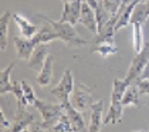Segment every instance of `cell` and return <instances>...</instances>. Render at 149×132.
<instances>
[{
  "mask_svg": "<svg viewBox=\"0 0 149 132\" xmlns=\"http://www.w3.org/2000/svg\"><path fill=\"white\" fill-rule=\"evenodd\" d=\"M81 7H82V1H81V0L64 1V10H63V16H61L60 22L70 23V24L75 26L77 23L80 22Z\"/></svg>",
  "mask_w": 149,
  "mask_h": 132,
  "instance_id": "cell-9",
  "label": "cell"
},
{
  "mask_svg": "<svg viewBox=\"0 0 149 132\" xmlns=\"http://www.w3.org/2000/svg\"><path fill=\"white\" fill-rule=\"evenodd\" d=\"M36 122L34 115L31 112H27L24 107H17L16 114H14V124L10 128L13 132H23L29 131V126Z\"/></svg>",
  "mask_w": 149,
  "mask_h": 132,
  "instance_id": "cell-8",
  "label": "cell"
},
{
  "mask_svg": "<svg viewBox=\"0 0 149 132\" xmlns=\"http://www.w3.org/2000/svg\"><path fill=\"white\" fill-rule=\"evenodd\" d=\"M148 63H149V43H145L143 48L139 53H136L135 58L132 60V63L129 66V70L126 73V77L124 78V81H125L128 85L136 84L138 81L141 80V75H142L143 70L146 68Z\"/></svg>",
  "mask_w": 149,
  "mask_h": 132,
  "instance_id": "cell-4",
  "label": "cell"
},
{
  "mask_svg": "<svg viewBox=\"0 0 149 132\" xmlns=\"http://www.w3.org/2000/svg\"><path fill=\"white\" fill-rule=\"evenodd\" d=\"M80 23L87 30H90L94 36L98 33V23H97V17H95V10L88 3H84V1H82V7H81Z\"/></svg>",
  "mask_w": 149,
  "mask_h": 132,
  "instance_id": "cell-11",
  "label": "cell"
},
{
  "mask_svg": "<svg viewBox=\"0 0 149 132\" xmlns=\"http://www.w3.org/2000/svg\"><path fill=\"white\" fill-rule=\"evenodd\" d=\"M132 45H134V51L139 53L143 45V24L142 23H132Z\"/></svg>",
  "mask_w": 149,
  "mask_h": 132,
  "instance_id": "cell-22",
  "label": "cell"
},
{
  "mask_svg": "<svg viewBox=\"0 0 149 132\" xmlns=\"http://www.w3.org/2000/svg\"><path fill=\"white\" fill-rule=\"evenodd\" d=\"M51 131H56V132H71V131H74L72 124H71L68 115H67L65 112H63L61 117H60V119L51 126Z\"/></svg>",
  "mask_w": 149,
  "mask_h": 132,
  "instance_id": "cell-24",
  "label": "cell"
},
{
  "mask_svg": "<svg viewBox=\"0 0 149 132\" xmlns=\"http://www.w3.org/2000/svg\"><path fill=\"white\" fill-rule=\"evenodd\" d=\"M95 17H97V23H98V31H100L104 26L111 20V17H112V16L109 14V11L105 9L102 0L98 1V6H97V9H95Z\"/></svg>",
  "mask_w": 149,
  "mask_h": 132,
  "instance_id": "cell-23",
  "label": "cell"
},
{
  "mask_svg": "<svg viewBox=\"0 0 149 132\" xmlns=\"http://www.w3.org/2000/svg\"><path fill=\"white\" fill-rule=\"evenodd\" d=\"M149 17V0L146 1H139L135 7V10L132 13V19H131V24L132 23H142L145 24V22Z\"/></svg>",
  "mask_w": 149,
  "mask_h": 132,
  "instance_id": "cell-20",
  "label": "cell"
},
{
  "mask_svg": "<svg viewBox=\"0 0 149 132\" xmlns=\"http://www.w3.org/2000/svg\"><path fill=\"white\" fill-rule=\"evenodd\" d=\"M74 85H75V81H74V75H72L71 70H65L61 80H60V82L54 88H51L50 92L58 99L60 104H63V102L70 101V97L72 94Z\"/></svg>",
  "mask_w": 149,
  "mask_h": 132,
  "instance_id": "cell-7",
  "label": "cell"
},
{
  "mask_svg": "<svg viewBox=\"0 0 149 132\" xmlns=\"http://www.w3.org/2000/svg\"><path fill=\"white\" fill-rule=\"evenodd\" d=\"M126 87H128V84L124 80H116V78L114 80V82H112V94H111V105H109L108 114L104 118V125L116 124V122H119L122 119V110H124L122 97H124Z\"/></svg>",
  "mask_w": 149,
  "mask_h": 132,
  "instance_id": "cell-1",
  "label": "cell"
},
{
  "mask_svg": "<svg viewBox=\"0 0 149 132\" xmlns=\"http://www.w3.org/2000/svg\"><path fill=\"white\" fill-rule=\"evenodd\" d=\"M141 0H132L131 3H126L124 1L121 9H119V17L116 20V24H115V31H119L121 29L126 27L128 24H131V19H132V13L135 10L136 4Z\"/></svg>",
  "mask_w": 149,
  "mask_h": 132,
  "instance_id": "cell-12",
  "label": "cell"
},
{
  "mask_svg": "<svg viewBox=\"0 0 149 132\" xmlns=\"http://www.w3.org/2000/svg\"><path fill=\"white\" fill-rule=\"evenodd\" d=\"M124 1H126V3H128V0H124Z\"/></svg>",
  "mask_w": 149,
  "mask_h": 132,
  "instance_id": "cell-32",
  "label": "cell"
},
{
  "mask_svg": "<svg viewBox=\"0 0 149 132\" xmlns=\"http://www.w3.org/2000/svg\"><path fill=\"white\" fill-rule=\"evenodd\" d=\"M38 43H46L44 36L41 31L33 36V37H14V44L17 48V57L20 60H29L30 55Z\"/></svg>",
  "mask_w": 149,
  "mask_h": 132,
  "instance_id": "cell-6",
  "label": "cell"
},
{
  "mask_svg": "<svg viewBox=\"0 0 149 132\" xmlns=\"http://www.w3.org/2000/svg\"><path fill=\"white\" fill-rule=\"evenodd\" d=\"M102 3H104V6H105V9L109 11V14L115 16L118 13V10L121 9L124 0H102Z\"/></svg>",
  "mask_w": 149,
  "mask_h": 132,
  "instance_id": "cell-26",
  "label": "cell"
},
{
  "mask_svg": "<svg viewBox=\"0 0 149 132\" xmlns=\"http://www.w3.org/2000/svg\"><path fill=\"white\" fill-rule=\"evenodd\" d=\"M13 20L17 24V27H19V30H20V33H22L23 37H33V36H36V34L38 33V30H40L36 24H33L31 22H29L20 13H14V14H13Z\"/></svg>",
  "mask_w": 149,
  "mask_h": 132,
  "instance_id": "cell-15",
  "label": "cell"
},
{
  "mask_svg": "<svg viewBox=\"0 0 149 132\" xmlns=\"http://www.w3.org/2000/svg\"><path fill=\"white\" fill-rule=\"evenodd\" d=\"M38 17H40L41 20H46V22L50 23V24L53 26L56 34H57L58 40L64 41V43L67 44V45H70V47H80V45H84V44H88V40L82 38L80 34L75 31V29H74L72 24L63 23V22H54V20L48 19L46 16H41V14H38Z\"/></svg>",
  "mask_w": 149,
  "mask_h": 132,
  "instance_id": "cell-2",
  "label": "cell"
},
{
  "mask_svg": "<svg viewBox=\"0 0 149 132\" xmlns=\"http://www.w3.org/2000/svg\"><path fill=\"white\" fill-rule=\"evenodd\" d=\"M70 101H71L74 108H77L81 112H85L88 108H91V105L94 104L92 91L87 85H84L82 82H75Z\"/></svg>",
  "mask_w": 149,
  "mask_h": 132,
  "instance_id": "cell-5",
  "label": "cell"
},
{
  "mask_svg": "<svg viewBox=\"0 0 149 132\" xmlns=\"http://www.w3.org/2000/svg\"><path fill=\"white\" fill-rule=\"evenodd\" d=\"M34 107L43 118V122L37 125L40 129H51V126L60 119L61 114L64 112V108L61 104H51V102H47V101L38 98L36 99Z\"/></svg>",
  "mask_w": 149,
  "mask_h": 132,
  "instance_id": "cell-3",
  "label": "cell"
},
{
  "mask_svg": "<svg viewBox=\"0 0 149 132\" xmlns=\"http://www.w3.org/2000/svg\"><path fill=\"white\" fill-rule=\"evenodd\" d=\"M13 67H14V63L9 64L6 68H3L1 73H0V94H1V97L6 95L7 92H12L13 94V91L16 88V84H12V81H10V74H12Z\"/></svg>",
  "mask_w": 149,
  "mask_h": 132,
  "instance_id": "cell-17",
  "label": "cell"
},
{
  "mask_svg": "<svg viewBox=\"0 0 149 132\" xmlns=\"http://www.w3.org/2000/svg\"><path fill=\"white\" fill-rule=\"evenodd\" d=\"M22 84V88H23V92H24V97L27 99V102H29V105H34L36 102V94H34V89L31 88V85L29 84V82H26V81H22L20 82Z\"/></svg>",
  "mask_w": 149,
  "mask_h": 132,
  "instance_id": "cell-25",
  "label": "cell"
},
{
  "mask_svg": "<svg viewBox=\"0 0 149 132\" xmlns=\"http://www.w3.org/2000/svg\"><path fill=\"white\" fill-rule=\"evenodd\" d=\"M102 110H104L102 99L94 102L91 105V115H90V124H88V131L90 132L101 131V126H102V124H104Z\"/></svg>",
  "mask_w": 149,
  "mask_h": 132,
  "instance_id": "cell-13",
  "label": "cell"
},
{
  "mask_svg": "<svg viewBox=\"0 0 149 132\" xmlns=\"http://www.w3.org/2000/svg\"><path fill=\"white\" fill-rule=\"evenodd\" d=\"M139 89H138L136 84H131L128 85L124 92V97H122V105L128 107V105H134V107H139Z\"/></svg>",
  "mask_w": 149,
  "mask_h": 132,
  "instance_id": "cell-18",
  "label": "cell"
},
{
  "mask_svg": "<svg viewBox=\"0 0 149 132\" xmlns=\"http://www.w3.org/2000/svg\"><path fill=\"white\" fill-rule=\"evenodd\" d=\"M12 19V13L7 10L0 17V50L4 51L7 45V33H9V22Z\"/></svg>",
  "mask_w": 149,
  "mask_h": 132,
  "instance_id": "cell-21",
  "label": "cell"
},
{
  "mask_svg": "<svg viewBox=\"0 0 149 132\" xmlns=\"http://www.w3.org/2000/svg\"><path fill=\"white\" fill-rule=\"evenodd\" d=\"M0 125H1V131L10 129L9 126H12V125H10V122L7 121V118H6V115H4L3 110H0Z\"/></svg>",
  "mask_w": 149,
  "mask_h": 132,
  "instance_id": "cell-28",
  "label": "cell"
},
{
  "mask_svg": "<svg viewBox=\"0 0 149 132\" xmlns=\"http://www.w3.org/2000/svg\"><path fill=\"white\" fill-rule=\"evenodd\" d=\"M146 78H149V63H148V66H146V68L143 70L142 75H141V80H146ZM141 80H139V81H141Z\"/></svg>",
  "mask_w": 149,
  "mask_h": 132,
  "instance_id": "cell-30",
  "label": "cell"
},
{
  "mask_svg": "<svg viewBox=\"0 0 149 132\" xmlns=\"http://www.w3.org/2000/svg\"><path fill=\"white\" fill-rule=\"evenodd\" d=\"M136 85H138L139 92H141V95H149V78L138 81Z\"/></svg>",
  "mask_w": 149,
  "mask_h": 132,
  "instance_id": "cell-27",
  "label": "cell"
},
{
  "mask_svg": "<svg viewBox=\"0 0 149 132\" xmlns=\"http://www.w3.org/2000/svg\"><path fill=\"white\" fill-rule=\"evenodd\" d=\"M148 105H149V101H148Z\"/></svg>",
  "mask_w": 149,
  "mask_h": 132,
  "instance_id": "cell-33",
  "label": "cell"
},
{
  "mask_svg": "<svg viewBox=\"0 0 149 132\" xmlns=\"http://www.w3.org/2000/svg\"><path fill=\"white\" fill-rule=\"evenodd\" d=\"M48 44L47 43H38L36 45V48L33 50V53L30 55V58L27 60V66L31 70H41L44 63H46V58L48 57Z\"/></svg>",
  "mask_w": 149,
  "mask_h": 132,
  "instance_id": "cell-10",
  "label": "cell"
},
{
  "mask_svg": "<svg viewBox=\"0 0 149 132\" xmlns=\"http://www.w3.org/2000/svg\"><path fill=\"white\" fill-rule=\"evenodd\" d=\"M63 1H74V0H63Z\"/></svg>",
  "mask_w": 149,
  "mask_h": 132,
  "instance_id": "cell-31",
  "label": "cell"
},
{
  "mask_svg": "<svg viewBox=\"0 0 149 132\" xmlns=\"http://www.w3.org/2000/svg\"><path fill=\"white\" fill-rule=\"evenodd\" d=\"M61 105H63V108H64V112L68 115L70 121H71V124H72L74 131H77V132L85 131L87 128H85L84 118H82V115H81V111H78L77 108H74V107H72V104H71V101L63 102Z\"/></svg>",
  "mask_w": 149,
  "mask_h": 132,
  "instance_id": "cell-14",
  "label": "cell"
},
{
  "mask_svg": "<svg viewBox=\"0 0 149 132\" xmlns=\"http://www.w3.org/2000/svg\"><path fill=\"white\" fill-rule=\"evenodd\" d=\"M53 63H54V57L51 54H48L44 66L40 70L38 75H37V84L40 87H47L51 82V78H53Z\"/></svg>",
  "mask_w": 149,
  "mask_h": 132,
  "instance_id": "cell-16",
  "label": "cell"
},
{
  "mask_svg": "<svg viewBox=\"0 0 149 132\" xmlns=\"http://www.w3.org/2000/svg\"><path fill=\"white\" fill-rule=\"evenodd\" d=\"M81 1H84V3H88L92 9L95 10V9H97V6H98V1H100V0H81Z\"/></svg>",
  "mask_w": 149,
  "mask_h": 132,
  "instance_id": "cell-29",
  "label": "cell"
},
{
  "mask_svg": "<svg viewBox=\"0 0 149 132\" xmlns=\"http://www.w3.org/2000/svg\"><path fill=\"white\" fill-rule=\"evenodd\" d=\"M91 53H97L102 58H105L108 55L118 53V47H116L114 40H107V41H101V43L95 44V47L91 48Z\"/></svg>",
  "mask_w": 149,
  "mask_h": 132,
  "instance_id": "cell-19",
  "label": "cell"
}]
</instances>
